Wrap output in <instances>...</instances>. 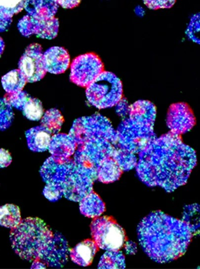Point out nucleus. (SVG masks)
I'll use <instances>...</instances> for the list:
<instances>
[{
	"mask_svg": "<svg viewBox=\"0 0 200 269\" xmlns=\"http://www.w3.org/2000/svg\"><path fill=\"white\" fill-rule=\"evenodd\" d=\"M189 222L173 218L160 211L152 212L137 227L139 242L153 260L165 263L175 260L186 252L193 236Z\"/></svg>",
	"mask_w": 200,
	"mask_h": 269,
	"instance_id": "1",
	"label": "nucleus"
},
{
	"mask_svg": "<svg viewBox=\"0 0 200 269\" xmlns=\"http://www.w3.org/2000/svg\"><path fill=\"white\" fill-rule=\"evenodd\" d=\"M54 234L43 220L28 217L11 229L12 248L21 258L35 261L51 242Z\"/></svg>",
	"mask_w": 200,
	"mask_h": 269,
	"instance_id": "2",
	"label": "nucleus"
},
{
	"mask_svg": "<svg viewBox=\"0 0 200 269\" xmlns=\"http://www.w3.org/2000/svg\"><path fill=\"white\" fill-rule=\"evenodd\" d=\"M86 95L88 101L97 108L112 107L121 99V82L113 73L104 70L87 87Z\"/></svg>",
	"mask_w": 200,
	"mask_h": 269,
	"instance_id": "3",
	"label": "nucleus"
},
{
	"mask_svg": "<svg viewBox=\"0 0 200 269\" xmlns=\"http://www.w3.org/2000/svg\"><path fill=\"white\" fill-rule=\"evenodd\" d=\"M91 235L98 248L107 251H118L126 241L123 229L111 217L94 219L91 224Z\"/></svg>",
	"mask_w": 200,
	"mask_h": 269,
	"instance_id": "4",
	"label": "nucleus"
},
{
	"mask_svg": "<svg viewBox=\"0 0 200 269\" xmlns=\"http://www.w3.org/2000/svg\"><path fill=\"white\" fill-rule=\"evenodd\" d=\"M103 71L104 65L100 58L95 53H87L73 60L70 78L75 84L88 87Z\"/></svg>",
	"mask_w": 200,
	"mask_h": 269,
	"instance_id": "5",
	"label": "nucleus"
},
{
	"mask_svg": "<svg viewBox=\"0 0 200 269\" xmlns=\"http://www.w3.org/2000/svg\"><path fill=\"white\" fill-rule=\"evenodd\" d=\"M18 69L26 81L34 82L42 79L46 74L43 54L41 45L34 43L28 45L18 62Z\"/></svg>",
	"mask_w": 200,
	"mask_h": 269,
	"instance_id": "6",
	"label": "nucleus"
},
{
	"mask_svg": "<svg viewBox=\"0 0 200 269\" xmlns=\"http://www.w3.org/2000/svg\"><path fill=\"white\" fill-rule=\"evenodd\" d=\"M17 27L24 36L35 34L42 38L52 39L57 35L59 21L55 17L39 19L26 14L19 20Z\"/></svg>",
	"mask_w": 200,
	"mask_h": 269,
	"instance_id": "7",
	"label": "nucleus"
},
{
	"mask_svg": "<svg viewBox=\"0 0 200 269\" xmlns=\"http://www.w3.org/2000/svg\"><path fill=\"white\" fill-rule=\"evenodd\" d=\"M68 245L60 234H55L52 239L41 253L37 260L33 261L42 266L62 267L68 259Z\"/></svg>",
	"mask_w": 200,
	"mask_h": 269,
	"instance_id": "8",
	"label": "nucleus"
},
{
	"mask_svg": "<svg viewBox=\"0 0 200 269\" xmlns=\"http://www.w3.org/2000/svg\"><path fill=\"white\" fill-rule=\"evenodd\" d=\"M72 169L61 186L63 194L69 200L80 202L92 192L90 178L80 174L78 170Z\"/></svg>",
	"mask_w": 200,
	"mask_h": 269,
	"instance_id": "9",
	"label": "nucleus"
},
{
	"mask_svg": "<svg viewBox=\"0 0 200 269\" xmlns=\"http://www.w3.org/2000/svg\"><path fill=\"white\" fill-rule=\"evenodd\" d=\"M43 61L46 72L58 74L64 73L70 65V56L62 47L53 46L43 54Z\"/></svg>",
	"mask_w": 200,
	"mask_h": 269,
	"instance_id": "10",
	"label": "nucleus"
},
{
	"mask_svg": "<svg viewBox=\"0 0 200 269\" xmlns=\"http://www.w3.org/2000/svg\"><path fill=\"white\" fill-rule=\"evenodd\" d=\"M58 6L57 0H25L24 3L27 14L39 19L54 17Z\"/></svg>",
	"mask_w": 200,
	"mask_h": 269,
	"instance_id": "11",
	"label": "nucleus"
},
{
	"mask_svg": "<svg viewBox=\"0 0 200 269\" xmlns=\"http://www.w3.org/2000/svg\"><path fill=\"white\" fill-rule=\"evenodd\" d=\"M98 251V247L94 240H86L70 251V255L73 262L81 266L90 265Z\"/></svg>",
	"mask_w": 200,
	"mask_h": 269,
	"instance_id": "12",
	"label": "nucleus"
},
{
	"mask_svg": "<svg viewBox=\"0 0 200 269\" xmlns=\"http://www.w3.org/2000/svg\"><path fill=\"white\" fill-rule=\"evenodd\" d=\"M81 212L89 217H97L105 210L104 204L99 196L92 192L80 201Z\"/></svg>",
	"mask_w": 200,
	"mask_h": 269,
	"instance_id": "13",
	"label": "nucleus"
},
{
	"mask_svg": "<svg viewBox=\"0 0 200 269\" xmlns=\"http://www.w3.org/2000/svg\"><path fill=\"white\" fill-rule=\"evenodd\" d=\"M1 84L7 93L21 91L26 83V80L19 69L12 70L1 78Z\"/></svg>",
	"mask_w": 200,
	"mask_h": 269,
	"instance_id": "14",
	"label": "nucleus"
},
{
	"mask_svg": "<svg viewBox=\"0 0 200 269\" xmlns=\"http://www.w3.org/2000/svg\"><path fill=\"white\" fill-rule=\"evenodd\" d=\"M21 221L20 209L18 206L11 204L0 206V226L12 229Z\"/></svg>",
	"mask_w": 200,
	"mask_h": 269,
	"instance_id": "15",
	"label": "nucleus"
},
{
	"mask_svg": "<svg viewBox=\"0 0 200 269\" xmlns=\"http://www.w3.org/2000/svg\"><path fill=\"white\" fill-rule=\"evenodd\" d=\"M29 147L35 151H44L48 148L51 141L49 131L40 129L33 130L28 134Z\"/></svg>",
	"mask_w": 200,
	"mask_h": 269,
	"instance_id": "16",
	"label": "nucleus"
},
{
	"mask_svg": "<svg viewBox=\"0 0 200 269\" xmlns=\"http://www.w3.org/2000/svg\"><path fill=\"white\" fill-rule=\"evenodd\" d=\"M125 267L124 257L121 252L108 251L101 258L98 268L115 269Z\"/></svg>",
	"mask_w": 200,
	"mask_h": 269,
	"instance_id": "17",
	"label": "nucleus"
},
{
	"mask_svg": "<svg viewBox=\"0 0 200 269\" xmlns=\"http://www.w3.org/2000/svg\"><path fill=\"white\" fill-rule=\"evenodd\" d=\"M24 116L32 121L40 120L43 115V109L39 100L30 98L24 104L22 109Z\"/></svg>",
	"mask_w": 200,
	"mask_h": 269,
	"instance_id": "18",
	"label": "nucleus"
},
{
	"mask_svg": "<svg viewBox=\"0 0 200 269\" xmlns=\"http://www.w3.org/2000/svg\"><path fill=\"white\" fill-rule=\"evenodd\" d=\"M13 116L11 106L4 98H0V131L9 126Z\"/></svg>",
	"mask_w": 200,
	"mask_h": 269,
	"instance_id": "19",
	"label": "nucleus"
},
{
	"mask_svg": "<svg viewBox=\"0 0 200 269\" xmlns=\"http://www.w3.org/2000/svg\"><path fill=\"white\" fill-rule=\"evenodd\" d=\"M200 13L193 15L187 26L186 33L188 37L193 41L200 44L199 37L200 26Z\"/></svg>",
	"mask_w": 200,
	"mask_h": 269,
	"instance_id": "20",
	"label": "nucleus"
},
{
	"mask_svg": "<svg viewBox=\"0 0 200 269\" xmlns=\"http://www.w3.org/2000/svg\"><path fill=\"white\" fill-rule=\"evenodd\" d=\"M30 97L26 93L21 91L13 93H7L4 98L11 106L21 110Z\"/></svg>",
	"mask_w": 200,
	"mask_h": 269,
	"instance_id": "21",
	"label": "nucleus"
},
{
	"mask_svg": "<svg viewBox=\"0 0 200 269\" xmlns=\"http://www.w3.org/2000/svg\"><path fill=\"white\" fill-rule=\"evenodd\" d=\"M24 0H0V10L12 17L24 8Z\"/></svg>",
	"mask_w": 200,
	"mask_h": 269,
	"instance_id": "22",
	"label": "nucleus"
},
{
	"mask_svg": "<svg viewBox=\"0 0 200 269\" xmlns=\"http://www.w3.org/2000/svg\"><path fill=\"white\" fill-rule=\"evenodd\" d=\"M47 183L43 190L44 196L51 201H57L63 194L61 186L53 183Z\"/></svg>",
	"mask_w": 200,
	"mask_h": 269,
	"instance_id": "23",
	"label": "nucleus"
},
{
	"mask_svg": "<svg viewBox=\"0 0 200 269\" xmlns=\"http://www.w3.org/2000/svg\"><path fill=\"white\" fill-rule=\"evenodd\" d=\"M145 5L151 9L159 8H169L172 7L176 2V0H146L143 1Z\"/></svg>",
	"mask_w": 200,
	"mask_h": 269,
	"instance_id": "24",
	"label": "nucleus"
},
{
	"mask_svg": "<svg viewBox=\"0 0 200 269\" xmlns=\"http://www.w3.org/2000/svg\"><path fill=\"white\" fill-rule=\"evenodd\" d=\"M12 22V17L0 10V32L6 31Z\"/></svg>",
	"mask_w": 200,
	"mask_h": 269,
	"instance_id": "25",
	"label": "nucleus"
},
{
	"mask_svg": "<svg viewBox=\"0 0 200 269\" xmlns=\"http://www.w3.org/2000/svg\"><path fill=\"white\" fill-rule=\"evenodd\" d=\"M12 161V157L8 150L0 148V168L8 166Z\"/></svg>",
	"mask_w": 200,
	"mask_h": 269,
	"instance_id": "26",
	"label": "nucleus"
},
{
	"mask_svg": "<svg viewBox=\"0 0 200 269\" xmlns=\"http://www.w3.org/2000/svg\"><path fill=\"white\" fill-rule=\"evenodd\" d=\"M58 4L66 8H71L77 6L80 0H57Z\"/></svg>",
	"mask_w": 200,
	"mask_h": 269,
	"instance_id": "27",
	"label": "nucleus"
},
{
	"mask_svg": "<svg viewBox=\"0 0 200 269\" xmlns=\"http://www.w3.org/2000/svg\"><path fill=\"white\" fill-rule=\"evenodd\" d=\"M135 12L138 16H143L144 14V10L142 6H138L135 8Z\"/></svg>",
	"mask_w": 200,
	"mask_h": 269,
	"instance_id": "28",
	"label": "nucleus"
},
{
	"mask_svg": "<svg viewBox=\"0 0 200 269\" xmlns=\"http://www.w3.org/2000/svg\"><path fill=\"white\" fill-rule=\"evenodd\" d=\"M4 48V43L2 39L0 37V56L3 52Z\"/></svg>",
	"mask_w": 200,
	"mask_h": 269,
	"instance_id": "29",
	"label": "nucleus"
}]
</instances>
